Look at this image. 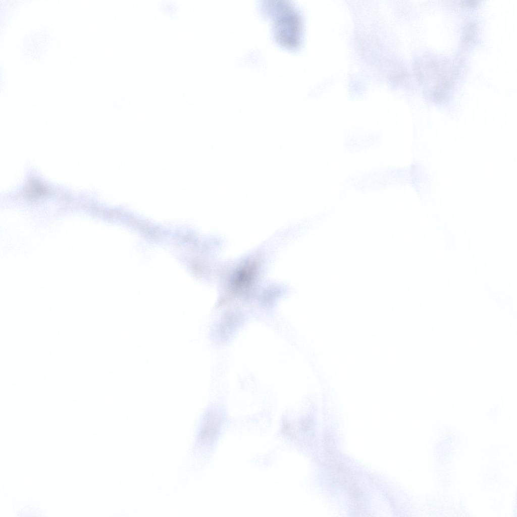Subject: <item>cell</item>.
<instances>
[{"instance_id": "cell-1", "label": "cell", "mask_w": 517, "mask_h": 517, "mask_svg": "<svg viewBox=\"0 0 517 517\" xmlns=\"http://www.w3.org/2000/svg\"><path fill=\"white\" fill-rule=\"evenodd\" d=\"M220 426L218 419L215 416H209L201 424L198 440L202 444H209L216 438Z\"/></svg>"}]
</instances>
